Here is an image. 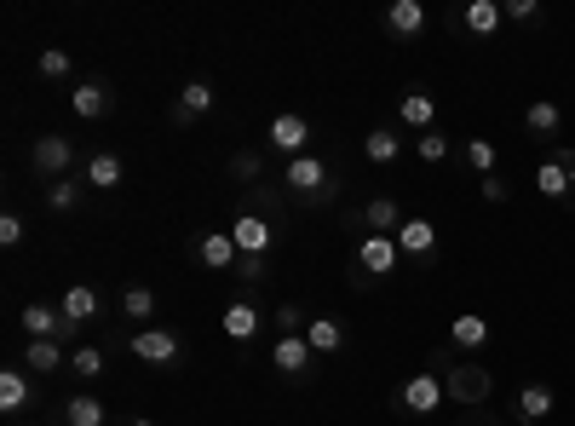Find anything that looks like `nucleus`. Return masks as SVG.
<instances>
[{
	"mask_svg": "<svg viewBox=\"0 0 575 426\" xmlns=\"http://www.w3.org/2000/svg\"><path fill=\"white\" fill-rule=\"evenodd\" d=\"M443 375L437 369H420V375H409L403 386H397V409H409V415H437L443 409Z\"/></svg>",
	"mask_w": 575,
	"mask_h": 426,
	"instance_id": "1",
	"label": "nucleus"
},
{
	"mask_svg": "<svg viewBox=\"0 0 575 426\" xmlns=\"http://www.w3.org/2000/svg\"><path fill=\"white\" fill-rule=\"evenodd\" d=\"M443 392H449V403H483L489 392H495V369H483V363H460V369L443 375Z\"/></svg>",
	"mask_w": 575,
	"mask_h": 426,
	"instance_id": "2",
	"label": "nucleus"
},
{
	"mask_svg": "<svg viewBox=\"0 0 575 426\" xmlns=\"http://www.w3.org/2000/svg\"><path fill=\"white\" fill-rule=\"evenodd\" d=\"M29 162H35V173H46V179H69L75 144H69L64 133H41V139L29 144Z\"/></svg>",
	"mask_w": 575,
	"mask_h": 426,
	"instance_id": "3",
	"label": "nucleus"
},
{
	"mask_svg": "<svg viewBox=\"0 0 575 426\" xmlns=\"http://www.w3.org/2000/svg\"><path fill=\"white\" fill-rule=\"evenodd\" d=\"M265 144H271V150H282L288 162H294V156H311V121L288 110V116H276L271 127H265Z\"/></svg>",
	"mask_w": 575,
	"mask_h": 426,
	"instance_id": "4",
	"label": "nucleus"
},
{
	"mask_svg": "<svg viewBox=\"0 0 575 426\" xmlns=\"http://www.w3.org/2000/svg\"><path fill=\"white\" fill-rule=\"evenodd\" d=\"M535 190H541L547 202H564L575 190V150H558V156H547V162L535 167Z\"/></svg>",
	"mask_w": 575,
	"mask_h": 426,
	"instance_id": "5",
	"label": "nucleus"
},
{
	"mask_svg": "<svg viewBox=\"0 0 575 426\" xmlns=\"http://www.w3.org/2000/svg\"><path fill=\"white\" fill-rule=\"evenodd\" d=\"M397 260H403L397 237H374V231H368V237L357 242V271H363V277H391Z\"/></svg>",
	"mask_w": 575,
	"mask_h": 426,
	"instance_id": "6",
	"label": "nucleus"
},
{
	"mask_svg": "<svg viewBox=\"0 0 575 426\" xmlns=\"http://www.w3.org/2000/svg\"><path fill=\"white\" fill-rule=\"evenodd\" d=\"M230 242H236L248 260H265V254H271V225H265L259 213H242V219L230 225Z\"/></svg>",
	"mask_w": 575,
	"mask_h": 426,
	"instance_id": "7",
	"label": "nucleus"
},
{
	"mask_svg": "<svg viewBox=\"0 0 575 426\" xmlns=\"http://www.w3.org/2000/svg\"><path fill=\"white\" fill-rule=\"evenodd\" d=\"M133 357H138V363H179V334H167V329H138V334H133Z\"/></svg>",
	"mask_w": 575,
	"mask_h": 426,
	"instance_id": "8",
	"label": "nucleus"
},
{
	"mask_svg": "<svg viewBox=\"0 0 575 426\" xmlns=\"http://www.w3.org/2000/svg\"><path fill=\"white\" fill-rule=\"evenodd\" d=\"M282 179H288V190H299V196H322V190H328V167H322L317 156H294V162L282 167Z\"/></svg>",
	"mask_w": 575,
	"mask_h": 426,
	"instance_id": "9",
	"label": "nucleus"
},
{
	"mask_svg": "<svg viewBox=\"0 0 575 426\" xmlns=\"http://www.w3.org/2000/svg\"><path fill=\"white\" fill-rule=\"evenodd\" d=\"M397 121H403V127H414V133H432V127H437V104H432V93L409 87V93L397 98Z\"/></svg>",
	"mask_w": 575,
	"mask_h": 426,
	"instance_id": "10",
	"label": "nucleus"
},
{
	"mask_svg": "<svg viewBox=\"0 0 575 426\" xmlns=\"http://www.w3.org/2000/svg\"><path fill=\"white\" fill-rule=\"evenodd\" d=\"M397 248H403V254H414V260H426V254L437 248V225H432V219H420V213H414V219H403V225H397Z\"/></svg>",
	"mask_w": 575,
	"mask_h": 426,
	"instance_id": "11",
	"label": "nucleus"
},
{
	"mask_svg": "<svg viewBox=\"0 0 575 426\" xmlns=\"http://www.w3.org/2000/svg\"><path fill=\"white\" fill-rule=\"evenodd\" d=\"M311 340H305V334H282V340H276V352H271V363L276 369H282V375H305V369H311Z\"/></svg>",
	"mask_w": 575,
	"mask_h": 426,
	"instance_id": "12",
	"label": "nucleus"
},
{
	"mask_svg": "<svg viewBox=\"0 0 575 426\" xmlns=\"http://www.w3.org/2000/svg\"><path fill=\"white\" fill-rule=\"evenodd\" d=\"M196 254H202L207 271H230V265H242V248L230 242V231H207V237L196 242Z\"/></svg>",
	"mask_w": 575,
	"mask_h": 426,
	"instance_id": "13",
	"label": "nucleus"
},
{
	"mask_svg": "<svg viewBox=\"0 0 575 426\" xmlns=\"http://www.w3.org/2000/svg\"><path fill=\"white\" fill-rule=\"evenodd\" d=\"M23 334L29 340H58V334H69V323L58 306H23Z\"/></svg>",
	"mask_w": 575,
	"mask_h": 426,
	"instance_id": "14",
	"label": "nucleus"
},
{
	"mask_svg": "<svg viewBox=\"0 0 575 426\" xmlns=\"http://www.w3.org/2000/svg\"><path fill=\"white\" fill-rule=\"evenodd\" d=\"M58 311H64L69 329H81V323H92V317H98V294H92L87 283H69L64 300H58Z\"/></svg>",
	"mask_w": 575,
	"mask_h": 426,
	"instance_id": "15",
	"label": "nucleus"
},
{
	"mask_svg": "<svg viewBox=\"0 0 575 426\" xmlns=\"http://www.w3.org/2000/svg\"><path fill=\"white\" fill-rule=\"evenodd\" d=\"M213 81H184V93H179V104H173V121H196V116H207L213 110Z\"/></svg>",
	"mask_w": 575,
	"mask_h": 426,
	"instance_id": "16",
	"label": "nucleus"
},
{
	"mask_svg": "<svg viewBox=\"0 0 575 426\" xmlns=\"http://www.w3.org/2000/svg\"><path fill=\"white\" fill-rule=\"evenodd\" d=\"M386 29H391V35H403V41L420 35V29H426V6H420V0H391V6H386Z\"/></svg>",
	"mask_w": 575,
	"mask_h": 426,
	"instance_id": "17",
	"label": "nucleus"
},
{
	"mask_svg": "<svg viewBox=\"0 0 575 426\" xmlns=\"http://www.w3.org/2000/svg\"><path fill=\"white\" fill-rule=\"evenodd\" d=\"M69 110H75L81 121H98L104 110H110V87H104V81H81V87L69 93Z\"/></svg>",
	"mask_w": 575,
	"mask_h": 426,
	"instance_id": "18",
	"label": "nucleus"
},
{
	"mask_svg": "<svg viewBox=\"0 0 575 426\" xmlns=\"http://www.w3.org/2000/svg\"><path fill=\"white\" fill-rule=\"evenodd\" d=\"M259 323H265V317H259L248 300H230L225 317H219V329H225L230 340H253V334H259Z\"/></svg>",
	"mask_w": 575,
	"mask_h": 426,
	"instance_id": "19",
	"label": "nucleus"
},
{
	"mask_svg": "<svg viewBox=\"0 0 575 426\" xmlns=\"http://www.w3.org/2000/svg\"><path fill=\"white\" fill-rule=\"evenodd\" d=\"M121 179H127V162H121L115 150H98V156L87 162V185L92 190H115Z\"/></svg>",
	"mask_w": 575,
	"mask_h": 426,
	"instance_id": "20",
	"label": "nucleus"
},
{
	"mask_svg": "<svg viewBox=\"0 0 575 426\" xmlns=\"http://www.w3.org/2000/svg\"><path fill=\"white\" fill-rule=\"evenodd\" d=\"M363 225L374 231V237H397V225H403V208L391 202V196H374L363 208Z\"/></svg>",
	"mask_w": 575,
	"mask_h": 426,
	"instance_id": "21",
	"label": "nucleus"
},
{
	"mask_svg": "<svg viewBox=\"0 0 575 426\" xmlns=\"http://www.w3.org/2000/svg\"><path fill=\"white\" fill-rule=\"evenodd\" d=\"M552 409H558V398H552V386H524V392H518V421H524V426L547 421Z\"/></svg>",
	"mask_w": 575,
	"mask_h": 426,
	"instance_id": "22",
	"label": "nucleus"
},
{
	"mask_svg": "<svg viewBox=\"0 0 575 426\" xmlns=\"http://www.w3.org/2000/svg\"><path fill=\"white\" fill-rule=\"evenodd\" d=\"M460 24L472 29V35H495V29L506 24V6H495V0H472V6L460 12Z\"/></svg>",
	"mask_w": 575,
	"mask_h": 426,
	"instance_id": "23",
	"label": "nucleus"
},
{
	"mask_svg": "<svg viewBox=\"0 0 575 426\" xmlns=\"http://www.w3.org/2000/svg\"><path fill=\"white\" fill-rule=\"evenodd\" d=\"M524 127H529V133H535V139H552V133L564 127V110H558L552 98H535V104H529V110H524Z\"/></svg>",
	"mask_w": 575,
	"mask_h": 426,
	"instance_id": "24",
	"label": "nucleus"
},
{
	"mask_svg": "<svg viewBox=\"0 0 575 426\" xmlns=\"http://www.w3.org/2000/svg\"><path fill=\"white\" fill-rule=\"evenodd\" d=\"M449 340H455L460 352H478L483 340H489V323H483L478 311H460L455 323H449Z\"/></svg>",
	"mask_w": 575,
	"mask_h": 426,
	"instance_id": "25",
	"label": "nucleus"
},
{
	"mask_svg": "<svg viewBox=\"0 0 575 426\" xmlns=\"http://www.w3.org/2000/svg\"><path fill=\"white\" fill-rule=\"evenodd\" d=\"M29 398H35V392H29V375H23V369H0V409L18 415V409H29Z\"/></svg>",
	"mask_w": 575,
	"mask_h": 426,
	"instance_id": "26",
	"label": "nucleus"
},
{
	"mask_svg": "<svg viewBox=\"0 0 575 426\" xmlns=\"http://www.w3.org/2000/svg\"><path fill=\"white\" fill-rule=\"evenodd\" d=\"M305 340H311V352H317V357L340 352V346H345V329H340V317H311V329H305Z\"/></svg>",
	"mask_w": 575,
	"mask_h": 426,
	"instance_id": "27",
	"label": "nucleus"
},
{
	"mask_svg": "<svg viewBox=\"0 0 575 426\" xmlns=\"http://www.w3.org/2000/svg\"><path fill=\"white\" fill-rule=\"evenodd\" d=\"M23 363H29L35 375H52V369H64V346H58V340H29Z\"/></svg>",
	"mask_w": 575,
	"mask_h": 426,
	"instance_id": "28",
	"label": "nucleus"
},
{
	"mask_svg": "<svg viewBox=\"0 0 575 426\" xmlns=\"http://www.w3.org/2000/svg\"><path fill=\"white\" fill-rule=\"evenodd\" d=\"M397 150H403V139H397L391 127H374V133L363 139V156H368V162H380V167L397 162Z\"/></svg>",
	"mask_w": 575,
	"mask_h": 426,
	"instance_id": "29",
	"label": "nucleus"
},
{
	"mask_svg": "<svg viewBox=\"0 0 575 426\" xmlns=\"http://www.w3.org/2000/svg\"><path fill=\"white\" fill-rule=\"evenodd\" d=\"M150 311H156V294L150 288H121V317H133V323H150Z\"/></svg>",
	"mask_w": 575,
	"mask_h": 426,
	"instance_id": "30",
	"label": "nucleus"
},
{
	"mask_svg": "<svg viewBox=\"0 0 575 426\" xmlns=\"http://www.w3.org/2000/svg\"><path fill=\"white\" fill-rule=\"evenodd\" d=\"M64 421L69 426H104V403H98V398H69L64 403Z\"/></svg>",
	"mask_w": 575,
	"mask_h": 426,
	"instance_id": "31",
	"label": "nucleus"
},
{
	"mask_svg": "<svg viewBox=\"0 0 575 426\" xmlns=\"http://www.w3.org/2000/svg\"><path fill=\"white\" fill-rule=\"evenodd\" d=\"M81 202V179H52V190H46V208L52 213H69Z\"/></svg>",
	"mask_w": 575,
	"mask_h": 426,
	"instance_id": "32",
	"label": "nucleus"
},
{
	"mask_svg": "<svg viewBox=\"0 0 575 426\" xmlns=\"http://www.w3.org/2000/svg\"><path fill=\"white\" fill-rule=\"evenodd\" d=\"M69 369H75L81 380L104 375V352H98V346H75V357H69Z\"/></svg>",
	"mask_w": 575,
	"mask_h": 426,
	"instance_id": "33",
	"label": "nucleus"
},
{
	"mask_svg": "<svg viewBox=\"0 0 575 426\" xmlns=\"http://www.w3.org/2000/svg\"><path fill=\"white\" fill-rule=\"evenodd\" d=\"M466 162L489 179V173H495V144H489V139H466Z\"/></svg>",
	"mask_w": 575,
	"mask_h": 426,
	"instance_id": "34",
	"label": "nucleus"
},
{
	"mask_svg": "<svg viewBox=\"0 0 575 426\" xmlns=\"http://www.w3.org/2000/svg\"><path fill=\"white\" fill-rule=\"evenodd\" d=\"M41 75H46V81H64V75H69V52L64 47H46L41 52Z\"/></svg>",
	"mask_w": 575,
	"mask_h": 426,
	"instance_id": "35",
	"label": "nucleus"
},
{
	"mask_svg": "<svg viewBox=\"0 0 575 426\" xmlns=\"http://www.w3.org/2000/svg\"><path fill=\"white\" fill-rule=\"evenodd\" d=\"M414 150H420V162H443V156H449V139H443V133H420V144H414Z\"/></svg>",
	"mask_w": 575,
	"mask_h": 426,
	"instance_id": "36",
	"label": "nucleus"
},
{
	"mask_svg": "<svg viewBox=\"0 0 575 426\" xmlns=\"http://www.w3.org/2000/svg\"><path fill=\"white\" fill-rule=\"evenodd\" d=\"M506 18L512 24H535L541 18V0H506Z\"/></svg>",
	"mask_w": 575,
	"mask_h": 426,
	"instance_id": "37",
	"label": "nucleus"
},
{
	"mask_svg": "<svg viewBox=\"0 0 575 426\" xmlns=\"http://www.w3.org/2000/svg\"><path fill=\"white\" fill-rule=\"evenodd\" d=\"M276 329L299 334V329H311V323H305V311H299V306H276Z\"/></svg>",
	"mask_w": 575,
	"mask_h": 426,
	"instance_id": "38",
	"label": "nucleus"
},
{
	"mask_svg": "<svg viewBox=\"0 0 575 426\" xmlns=\"http://www.w3.org/2000/svg\"><path fill=\"white\" fill-rule=\"evenodd\" d=\"M23 242V219L18 213H0V248H18Z\"/></svg>",
	"mask_w": 575,
	"mask_h": 426,
	"instance_id": "39",
	"label": "nucleus"
},
{
	"mask_svg": "<svg viewBox=\"0 0 575 426\" xmlns=\"http://www.w3.org/2000/svg\"><path fill=\"white\" fill-rule=\"evenodd\" d=\"M478 196H483V202H506V179H501V173L478 179Z\"/></svg>",
	"mask_w": 575,
	"mask_h": 426,
	"instance_id": "40",
	"label": "nucleus"
},
{
	"mask_svg": "<svg viewBox=\"0 0 575 426\" xmlns=\"http://www.w3.org/2000/svg\"><path fill=\"white\" fill-rule=\"evenodd\" d=\"M230 173H236V179H259V156H253V150H242V156L230 162Z\"/></svg>",
	"mask_w": 575,
	"mask_h": 426,
	"instance_id": "41",
	"label": "nucleus"
},
{
	"mask_svg": "<svg viewBox=\"0 0 575 426\" xmlns=\"http://www.w3.org/2000/svg\"><path fill=\"white\" fill-rule=\"evenodd\" d=\"M236 271H242V283H259V271H265V260H248V254H242V265H236Z\"/></svg>",
	"mask_w": 575,
	"mask_h": 426,
	"instance_id": "42",
	"label": "nucleus"
},
{
	"mask_svg": "<svg viewBox=\"0 0 575 426\" xmlns=\"http://www.w3.org/2000/svg\"><path fill=\"white\" fill-rule=\"evenodd\" d=\"M127 426H156V421H127Z\"/></svg>",
	"mask_w": 575,
	"mask_h": 426,
	"instance_id": "43",
	"label": "nucleus"
},
{
	"mask_svg": "<svg viewBox=\"0 0 575 426\" xmlns=\"http://www.w3.org/2000/svg\"><path fill=\"white\" fill-rule=\"evenodd\" d=\"M466 426H489V421H466Z\"/></svg>",
	"mask_w": 575,
	"mask_h": 426,
	"instance_id": "44",
	"label": "nucleus"
},
{
	"mask_svg": "<svg viewBox=\"0 0 575 426\" xmlns=\"http://www.w3.org/2000/svg\"><path fill=\"white\" fill-rule=\"evenodd\" d=\"M12 426H29V421H12Z\"/></svg>",
	"mask_w": 575,
	"mask_h": 426,
	"instance_id": "45",
	"label": "nucleus"
}]
</instances>
